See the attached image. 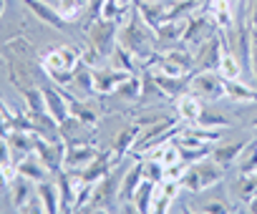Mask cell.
Returning a JSON list of instances; mask_svg holds the SVG:
<instances>
[{"instance_id": "e575fe53", "label": "cell", "mask_w": 257, "mask_h": 214, "mask_svg": "<svg viewBox=\"0 0 257 214\" xmlns=\"http://www.w3.org/2000/svg\"><path fill=\"white\" fill-rule=\"evenodd\" d=\"M229 124V119L224 116V114H219V111H214V109H202V114H199V119H197V126H204V129H222V126H227Z\"/></svg>"}, {"instance_id": "e0dca14e", "label": "cell", "mask_w": 257, "mask_h": 214, "mask_svg": "<svg viewBox=\"0 0 257 214\" xmlns=\"http://www.w3.org/2000/svg\"><path fill=\"white\" fill-rule=\"evenodd\" d=\"M182 191V184L179 181H172V179H164L157 184L154 189V201H152V211H169L172 209V201L179 196Z\"/></svg>"}, {"instance_id": "277c9868", "label": "cell", "mask_w": 257, "mask_h": 214, "mask_svg": "<svg viewBox=\"0 0 257 214\" xmlns=\"http://www.w3.org/2000/svg\"><path fill=\"white\" fill-rule=\"evenodd\" d=\"M189 93H194L202 101H217L224 96V78L217 71H192Z\"/></svg>"}, {"instance_id": "44dd1931", "label": "cell", "mask_w": 257, "mask_h": 214, "mask_svg": "<svg viewBox=\"0 0 257 214\" xmlns=\"http://www.w3.org/2000/svg\"><path fill=\"white\" fill-rule=\"evenodd\" d=\"M8 194H11V204H13V209H16V211H21V209H23V204L36 194V181H31L28 176L18 174V176L11 181Z\"/></svg>"}, {"instance_id": "7dc6e473", "label": "cell", "mask_w": 257, "mask_h": 214, "mask_svg": "<svg viewBox=\"0 0 257 214\" xmlns=\"http://www.w3.org/2000/svg\"><path fill=\"white\" fill-rule=\"evenodd\" d=\"M3 13H6V0H0V18H3Z\"/></svg>"}, {"instance_id": "ba28073f", "label": "cell", "mask_w": 257, "mask_h": 214, "mask_svg": "<svg viewBox=\"0 0 257 214\" xmlns=\"http://www.w3.org/2000/svg\"><path fill=\"white\" fill-rule=\"evenodd\" d=\"M132 76L128 71H121V68H113L111 63L108 66H96L93 68V91L98 96H111L116 93V88Z\"/></svg>"}, {"instance_id": "bcb514c9", "label": "cell", "mask_w": 257, "mask_h": 214, "mask_svg": "<svg viewBox=\"0 0 257 214\" xmlns=\"http://www.w3.org/2000/svg\"><path fill=\"white\" fill-rule=\"evenodd\" d=\"M252 76L257 78V58H252Z\"/></svg>"}, {"instance_id": "d6986e66", "label": "cell", "mask_w": 257, "mask_h": 214, "mask_svg": "<svg viewBox=\"0 0 257 214\" xmlns=\"http://www.w3.org/2000/svg\"><path fill=\"white\" fill-rule=\"evenodd\" d=\"M142 181H144V169H142V159H139L132 169L123 171V176H121V186H118V204L132 201Z\"/></svg>"}, {"instance_id": "cb8c5ba5", "label": "cell", "mask_w": 257, "mask_h": 214, "mask_svg": "<svg viewBox=\"0 0 257 214\" xmlns=\"http://www.w3.org/2000/svg\"><path fill=\"white\" fill-rule=\"evenodd\" d=\"M224 96L234 103H257V91L247 83H242L239 78L237 81H224Z\"/></svg>"}, {"instance_id": "60d3db41", "label": "cell", "mask_w": 257, "mask_h": 214, "mask_svg": "<svg viewBox=\"0 0 257 214\" xmlns=\"http://www.w3.org/2000/svg\"><path fill=\"white\" fill-rule=\"evenodd\" d=\"M16 164V156L6 141V136H0V169H6V166H13Z\"/></svg>"}, {"instance_id": "ee69618b", "label": "cell", "mask_w": 257, "mask_h": 214, "mask_svg": "<svg viewBox=\"0 0 257 214\" xmlns=\"http://www.w3.org/2000/svg\"><path fill=\"white\" fill-rule=\"evenodd\" d=\"M103 3H106V0H86V16H88V21H96V18H101Z\"/></svg>"}, {"instance_id": "603a6c76", "label": "cell", "mask_w": 257, "mask_h": 214, "mask_svg": "<svg viewBox=\"0 0 257 214\" xmlns=\"http://www.w3.org/2000/svg\"><path fill=\"white\" fill-rule=\"evenodd\" d=\"M36 194L41 196L43 206H46V214H56L61 211V196H58V184L53 179H46V181H38L36 184Z\"/></svg>"}, {"instance_id": "1f68e13d", "label": "cell", "mask_w": 257, "mask_h": 214, "mask_svg": "<svg viewBox=\"0 0 257 214\" xmlns=\"http://www.w3.org/2000/svg\"><path fill=\"white\" fill-rule=\"evenodd\" d=\"M237 169H239V174H254L257 171V139L244 144V149L237 159Z\"/></svg>"}, {"instance_id": "ab89813d", "label": "cell", "mask_w": 257, "mask_h": 214, "mask_svg": "<svg viewBox=\"0 0 257 214\" xmlns=\"http://www.w3.org/2000/svg\"><path fill=\"white\" fill-rule=\"evenodd\" d=\"M121 8H123V3H118V0H106L103 11H101V18L103 21H116L118 13H121Z\"/></svg>"}, {"instance_id": "f35d334b", "label": "cell", "mask_w": 257, "mask_h": 214, "mask_svg": "<svg viewBox=\"0 0 257 214\" xmlns=\"http://www.w3.org/2000/svg\"><path fill=\"white\" fill-rule=\"evenodd\" d=\"M197 211H204V214H219V211H232V206H229L224 199H212V201H204Z\"/></svg>"}, {"instance_id": "83f0119b", "label": "cell", "mask_w": 257, "mask_h": 214, "mask_svg": "<svg viewBox=\"0 0 257 214\" xmlns=\"http://www.w3.org/2000/svg\"><path fill=\"white\" fill-rule=\"evenodd\" d=\"M242 149H244V141H234V144H222V146H217V149H212V159L217 161V164H222L224 169L227 166H232L237 159H239V154H242Z\"/></svg>"}, {"instance_id": "7bdbcfd3", "label": "cell", "mask_w": 257, "mask_h": 214, "mask_svg": "<svg viewBox=\"0 0 257 214\" xmlns=\"http://www.w3.org/2000/svg\"><path fill=\"white\" fill-rule=\"evenodd\" d=\"M23 214H38V211H46V206H43V201H41V196L38 194H33L26 204H23V209H21Z\"/></svg>"}, {"instance_id": "484cf974", "label": "cell", "mask_w": 257, "mask_h": 214, "mask_svg": "<svg viewBox=\"0 0 257 214\" xmlns=\"http://www.w3.org/2000/svg\"><path fill=\"white\" fill-rule=\"evenodd\" d=\"M217 73H219L224 81H237V78L244 73V71H242V63H239V58L234 56L232 48H224V51H222V61H219Z\"/></svg>"}, {"instance_id": "f907efd6", "label": "cell", "mask_w": 257, "mask_h": 214, "mask_svg": "<svg viewBox=\"0 0 257 214\" xmlns=\"http://www.w3.org/2000/svg\"><path fill=\"white\" fill-rule=\"evenodd\" d=\"M252 126H257V116H254V119H252Z\"/></svg>"}, {"instance_id": "ffe728a7", "label": "cell", "mask_w": 257, "mask_h": 214, "mask_svg": "<svg viewBox=\"0 0 257 214\" xmlns=\"http://www.w3.org/2000/svg\"><path fill=\"white\" fill-rule=\"evenodd\" d=\"M6 141H8V146H11L16 161L23 159L26 154L36 151V134H33V131H18V129H11V131L6 134Z\"/></svg>"}, {"instance_id": "f546056e", "label": "cell", "mask_w": 257, "mask_h": 214, "mask_svg": "<svg viewBox=\"0 0 257 214\" xmlns=\"http://www.w3.org/2000/svg\"><path fill=\"white\" fill-rule=\"evenodd\" d=\"M154 189H157V181H149V179H144L142 184H139V189H137V194H134V206H137V211H142V214H147V211H152V201H154Z\"/></svg>"}, {"instance_id": "74e56055", "label": "cell", "mask_w": 257, "mask_h": 214, "mask_svg": "<svg viewBox=\"0 0 257 214\" xmlns=\"http://www.w3.org/2000/svg\"><path fill=\"white\" fill-rule=\"evenodd\" d=\"M46 78H51L58 88H68L71 81H73V71H48Z\"/></svg>"}, {"instance_id": "d4e9b609", "label": "cell", "mask_w": 257, "mask_h": 214, "mask_svg": "<svg viewBox=\"0 0 257 214\" xmlns=\"http://www.w3.org/2000/svg\"><path fill=\"white\" fill-rule=\"evenodd\" d=\"M108 63H111L113 68H121V71H128V73H139V68H142V61H139L132 51H126L123 46H118V43H116V48L111 51Z\"/></svg>"}, {"instance_id": "b9f144b4", "label": "cell", "mask_w": 257, "mask_h": 214, "mask_svg": "<svg viewBox=\"0 0 257 214\" xmlns=\"http://www.w3.org/2000/svg\"><path fill=\"white\" fill-rule=\"evenodd\" d=\"M169 114L167 111H154V114H139L137 119H134V124H139L142 129L144 126H152V124H157V121H162V119H167Z\"/></svg>"}, {"instance_id": "9a60e30c", "label": "cell", "mask_w": 257, "mask_h": 214, "mask_svg": "<svg viewBox=\"0 0 257 214\" xmlns=\"http://www.w3.org/2000/svg\"><path fill=\"white\" fill-rule=\"evenodd\" d=\"M16 169H18V174H23V176H28L31 181H46V179H51L53 174H51V169L41 161V156L36 154V151H31V154H26L23 159H18L16 161Z\"/></svg>"}, {"instance_id": "5bb4252c", "label": "cell", "mask_w": 257, "mask_h": 214, "mask_svg": "<svg viewBox=\"0 0 257 214\" xmlns=\"http://www.w3.org/2000/svg\"><path fill=\"white\" fill-rule=\"evenodd\" d=\"M134 8L142 13V18L157 31L164 21H167V16H169V11H172V6H167L164 0H134Z\"/></svg>"}, {"instance_id": "681fc988", "label": "cell", "mask_w": 257, "mask_h": 214, "mask_svg": "<svg viewBox=\"0 0 257 214\" xmlns=\"http://www.w3.org/2000/svg\"><path fill=\"white\" fill-rule=\"evenodd\" d=\"M46 3H51V6H58V0H46Z\"/></svg>"}, {"instance_id": "3957f363", "label": "cell", "mask_w": 257, "mask_h": 214, "mask_svg": "<svg viewBox=\"0 0 257 214\" xmlns=\"http://www.w3.org/2000/svg\"><path fill=\"white\" fill-rule=\"evenodd\" d=\"M86 43L93 46V48L108 61L111 51H113L116 43H118V23H116V21H103V18L88 21V23H86Z\"/></svg>"}, {"instance_id": "4316f807", "label": "cell", "mask_w": 257, "mask_h": 214, "mask_svg": "<svg viewBox=\"0 0 257 214\" xmlns=\"http://www.w3.org/2000/svg\"><path fill=\"white\" fill-rule=\"evenodd\" d=\"M187 21H189V18H184V16H182V18H167V21L157 28V38H159V41H179V43H182Z\"/></svg>"}, {"instance_id": "5b68a950", "label": "cell", "mask_w": 257, "mask_h": 214, "mask_svg": "<svg viewBox=\"0 0 257 214\" xmlns=\"http://www.w3.org/2000/svg\"><path fill=\"white\" fill-rule=\"evenodd\" d=\"M217 33V26L212 21L209 13H197V16H189L187 21V28H184V36H182V46L187 48H197L199 43H204L209 36Z\"/></svg>"}, {"instance_id": "7a4b0ae2", "label": "cell", "mask_w": 257, "mask_h": 214, "mask_svg": "<svg viewBox=\"0 0 257 214\" xmlns=\"http://www.w3.org/2000/svg\"><path fill=\"white\" fill-rule=\"evenodd\" d=\"M118 46L132 51L139 61H147L152 53H157V46H159L157 31L142 18L137 8H132V16L126 18V23L118 26Z\"/></svg>"}, {"instance_id": "7402d4cb", "label": "cell", "mask_w": 257, "mask_h": 214, "mask_svg": "<svg viewBox=\"0 0 257 214\" xmlns=\"http://www.w3.org/2000/svg\"><path fill=\"white\" fill-rule=\"evenodd\" d=\"M139 131H142L139 124H128V126H123V129L116 134V139H113V144H111V151L116 154V159L123 161L126 154H132V149H134V144H137V139H139Z\"/></svg>"}, {"instance_id": "ac0fdd59", "label": "cell", "mask_w": 257, "mask_h": 214, "mask_svg": "<svg viewBox=\"0 0 257 214\" xmlns=\"http://www.w3.org/2000/svg\"><path fill=\"white\" fill-rule=\"evenodd\" d=\"M194 169H197V174H199L202 191H207V189H212V186H217V184H222V181H224V166H222V164H217L212 156H207V159L197 161V164H194Z\"/></svg>"}, {"instance_id": "836d02e7", "label": "cell", "mask_w": 257, "mask_h": 214, "mask_svg": "<svg viewBox=\"0 0 257 214\" xmlns=\"http://www.w3.org/2000/svg\"><path fill=\"white\" fill-rule=\"evenodd\" d=\"M56 8L68 23H76L86 13V0H58Z\"/></svg>"}, {"instance_id": "30bf717a", "label": "cell", "mask_w": 257, "mask_h": 214, "mask_svg": "<svg viewBox=\"0 0 257 214\" xmlns=\"http://www.w3.org/2000/svg\"><path fill=\"white\" fill-rule=\"evenodd\" d=\"M96 156H98V149H96L93 141L71 144V146L66 149V156H63V169H68V171H81V169H86Z\"/></svg>"}, {"instance_id": "52a82bcc", "label": "cell", "mask_w": 257, "mask_h": 214, "mask_svg": "<svg viewBox=\"0 0 257 214\" xmlns=\"http://www.w3.org/2000/svg\"><path fill=\"white\" fill-rule=\"evenodd\" d=\"M222 36L219 31L214 36H209L204 43H199L194 48V71H217L219 68V61H222Z\"/></svg>"}, {"instance_id": "d6a6232c", "label": "cell", "mask_w": 257, "mask_h": 214, "mask_svg": "<svg viewBox=\"0 0 257 214\" xmlns=\"http://www.w3.org/2000/svg\"><path fill=\"white\" fill-rule=\"evenodd\" d=\"M116 96L118 98H123V101H139L142 98V78H139V73H132L128 76L118 88H116Z\"/></svg>"}, {"instance_id": "8fae6325", "label": "cell", "mask_w": 257, "mask_h": 214, "mask_svg": "<svg viewBox=\"0 0 257 214\" xmlns=\"http://www.w3.org/2000/svg\"><path fill=\"white\" fill-rule=\"evenodd\" d=\"M41 88H43V98H46V111L61 124L63 119H68L71 116V109H68V98H66V91L63 88H58L56 83L51 86V83H41Z\"/></svg>"}, {"instance_id": "7c38bea8", "label": "cell", "mask_w": 257, "mask_h": 214, "mask_svg": "<svg viewBox=\"0 0 257 214\" xmlns=\"http://www.w3.org/2000/svg\"><path fill=\"white\" fill-rule=\"evenodd\" d=\"M58 131H61V139L71 146V144H86V141H93V126L83 124L81 119L76 116H68L58 124Z\"/></svg>"}, {"instance_id": "6da1fadb", "label": "cell", "mask_w": 257, "mask_h": 214, "mask_svg": "<svg viewBox=\"0 0 257 214\" xmlns=\"http://www.w3.org/2000/svg\"><path fill=\"white\" fill-rule=\"evenodd\" d=\"M0 61L6 63L8 78L21 93L31 86H41L46 78L41 56L36 53L33 43L26 36H16L8 43L0 46Z\"/></svg>"}, {"instance_id": "f6af8a7d", "label": "cell", "mask_w": 257, "mask_h": 214, "mask_svg": "<svg viewBox=\"0 0 257 214\" xmlns=\"http://www.w3.org/2000/svg\"><path fill=\"white\" fill-rule=\"evenodd\" d=\"M244 211H252V214H257V194H254V196L247 201V209H244Z\"/></svg>"}, {"instance_id": "9c48e42d", "label": "cell", "mask_w": 257, "mask_h": 214, "mask_svg": "<svg viewBox=\"0 0 257 214\" xmlns=\"http://www.w3.org/2000/svg\"><path fill=\"white\" fill-rule=\"evenodd\" d=\"M23 6H26L43 26H48V28H53V31H68V28H71V23L58 13V8L51 6V3H46V0H23Z\"/></svg>"}, {"instance_id": "4fadbf2b", "label": "cell", "mask_w": 257, "mask_h": 214, "mask_svg": "<svg viewBox=\"0 0 257 214\" xmlns=\"http://www.w3.org/2000/svg\"><path fill=\"white\" fill-rule=\"evenodd\" d=\"M202 109H204V101L197 98V96L189 93V91L182 93V96L177 98V103H174V114H177V119H179L182 124H197Z\"/></svg>"}, {"instance_id": "c3c4849f", "label": "cell", "mask_w": 257, "mask_h": 214, "mask_svg": "<svg viewBox=\"0 0 257 214\" xmlns=\"http://www.w3.org/2000/svg\"><path fill=\"white\" fill-rule=\"evenodd\" d=\"M118 3H123V6H134V0H118Z\"/></svg>"}, {"instance_id": "f1b7e54d", "label": "cell", "mask_w": 257, "mask_h": 214, "mask_svg": "<svg viewBox=\"0 0 257 214\" xmlns=\"http://www.w3.org/2000/svg\"><path fill=\"white\" fill-rule=\"evenodd\" d=\"M21 96H23V103H26V111H28L31 116L48 114V111H46V98H43V88H41V86H31V88H26Z\"/></svg>"}, {"instance_id": "8d00e7d4", "label": "cell", "mask_w": 257, "mask_h": 214, "mask_svg": "<svg viewBox=\"0 0 257 214\" xmlns=\"http://www.w3.org/2000/svg\"><path fill=\"white\" fill-rule=\"evenodd\" d=\"M182 189H187V191H192V194H197V191H202V181H199V174H197V169H194V164H189L187 166V171H184V176H182Z\"/></svg>"}, {"instance_id": "4dcf8cb0", "label": "cell", "mask_w": 257, "mask_h": 214, "mask_svg": "<svg viewBox=\"0 0 257 214\" xmlns=\"http://www.w3.org/2000/svg\"><path fill=\"white\" fill-rule=\"evenodd\" d=\"M232 191L239 201H249L254 194H257V179L254 174H239L237 181L232 184Z\"/></svg>"}, {"instance_id": "2e32d148", "label": "cell", "mask_w": 257, "mask_h": 214, "mask_svg": "<svg viewBox=\"0 0 257 214\" xmlns=\"http://www.w3.org/2000/svg\"><path fill=\"white\" fill-rule=\"evenodd\" d=\"M66 91H71V93L78 96V98H91V96L96 93V91H93V68L81 61V63L73 68V81H71V86H68Z\"/></svg>"}, {"instance_id": "8992f818", "label": "cell", "mask_w": 257, "mask_h": 214, "mask_svg": "<svg viewBox=\"0 0 257 214\" xmlns=\"http://www.w3.org/2000/svg\"><path fill=\"white\" fill-rule=\"evenodd\" d=\"M43 71H73L81 63V51L76 46H53L41 56Z\"/></svg>"}, {"instance_id": "d590c367", "label": "cell", "mask_w": 257, "mask_h": 214, "mask_svg": "<svg viewBox=\"0 0 257 214\" xmlns=\"http://www.w3.org/2000/svg\"><path fill=\"white\" fill-rule=\"evenodd\" d=\"M142 169H144V179L157 181V184L164 181V164H162V161H157V159H147V156H144Z\"/></svg>"}]
</instances>
